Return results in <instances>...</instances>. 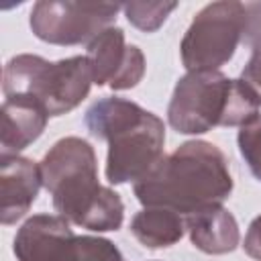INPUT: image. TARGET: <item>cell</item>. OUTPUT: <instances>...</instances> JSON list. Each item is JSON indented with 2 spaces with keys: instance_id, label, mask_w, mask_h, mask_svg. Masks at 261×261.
<instances>
[{
  "instance_id": "obj_8",
  "label": "cell",
  "mask_w": 261,
  "mask_h": 261,
  "mask_svg": "<svg viewBox=\"0 0 261 261\" xmlns=\"http://www.w3.org/2000/svg\"><path fill=\"white\" fill-rule=\"evenodd\" d=\"M94 84L112 90H130L145 75V55L137 45H126L120 27H108L88 43Z\"/></svg>"
},
{
  "instance_id": "obj_10",
  "label": "cell",
  "mask_w": 261,
  "mask_h": 261,
  "mask_svg": "<svg viewBox=\"0 0 261 261\" xmlns=\"http://www.w3.org/2000/svg\"><path fill=\"white\" fill-rule=\"evenodd\" d=\"M43 186L41 165L20 155H0V222L14 224L33 206Z\"/></svg>"
},
{
  "instance_id": "obj_17",
  "label": "cell",
  "mask_w": 261,
  "mask_h": 261,
  "mask_svg": "<svg viewBox=\"0 0 261 261\" xmlns=\"http://www.w3.org/2000/svg\"><path fill=\"white\" fill-rule=\"evenodd\" d=\"M245 33L243 43L255 51H261V2H247L245 4Z\"/></svg>"
},
{
  "instance_id": "obj_11",
  "label": "cell",
  "mask_w": 261,
  "mask_h": 261,
  "mask_svg": "<svg viewBox=\"0 0 261 261\" xmlns=\"http://www.w3.org/2000/svg\"><path fill=\"white\" fill-rule=\"evenodd\" d=\"M186 230L192 245L208 255L232 253L241 243L239 222L224 206H210L186 216Z\"/></svg>"
},
{
  "instance_id": "obj_13",
  "label": "cell",
  "mask_w": 261,
  "mask_h": 261,
  "mask_svg": "<svg viewBox=\"0 0 261 261\" xmlns=\"http://www.w3.org/2000/svg\"><path fill=\"white\" fill-rule=\"evenodd\" d=\"M130 232L147 249L171 247L181 241L186 232V220L181 218V214L169 208L149 206L133 216Z\"/></svg>"
},
{
  "instance_id": "obj_18",
  "label": "cell",
  "mask_w": 261,
  "mask_h": 261,
  "mask_svg": "<svg viewBox=\"0 0 261 261\" xmlns=\"http://www.w3.org/2000/svg\"><path fill=\"white\" fill-rule=\"evenodd\" d=\"M241 80L253 90V94L261 102V51H255L249 57L247 65L241 71Z\"/></svg>"
},
{
  "instance_id": "obj_16",
  "label": "cell",
  "mask_w": 261,
  "mask_h": 261,
  "mask_svg": "<svg viewBox=\"0 0 261 261\" xmlns=\"http://www.w3.org/2000/svg\"><path fill=\"white\" fill-rule=\"evenodd\" d=\"M75 261H124V257L120 249L104 237L77 234Z\"/></svg>"
},
{
  "instance_id": "obj_14",
  "label": "cell",
  "mask_w": 261,
  "mask_h": 261,
  "mask_svg": "<svg viewBox=\"0 0 261 261\" xmlns=\"http://www.w3.org/2000/svg\"><path fill=\"white\" fill-rule=\"evenodd\" d=\"M175 8H177V2H126L122 4L126 20L143 33H155Z\"/></svg>"
},
{
  "instance_id": "obj_4",
  "label": "cell",
  "mask_w": 261,
  "mask_h": 261,
  "mask_svg": "<svg viewBox=\"0 0 261 261\" xmlns=\"http://www.w3.org/2000/svg\"><path fill=\"white\" fill-rule=\"evenodd\" d=\"M261 102L239 77L222 71H188L177 80L167 122L181 135H202L214 126H241L259 114Z\"/></svg>"
},
{
  "instance_id": "obj_12",
  "label": "cell",
  "mask_w": 261,
  "mask_h": 261,
  "mask_svg": "<svg viewBox=\"0 0 261 261\" xmlns=\"http://www.w3.org/2000/svg\"><path fill=\"white\" fill-rule=\"evenodd\" d=\"M47 120L49 114L37 102L27 98H6L2 104L0 155H18L43 135Z\"/></svg>"
},
{
  "instance_id": "obj_5",
  "label": "cell",
  "mask_w": 261,
  "mask_h": 261,
  "mask_svg": "<svg viewBox=\"0 0 261 261\" xmlns=\"http://www.w3.org/2000/svg\"><path fill=\"white\" fill-rule=\"evenodd\" d=\"M94 73L86 55L47 61L41 55L20 53L8 59L2 73L6 98L37 102L49 116L71 112L90 94Z\"/></svg>"
},
{
  "instance_id": "obj_9",
  "label": "cell",
  "mask_w": 261,
  "mask_h": 261,
  "mask_svg": "<svg viewBox=\"0 0 261 261\" xmlns=\"http://www.w3.org/2000/svg\"><path fill=\"white\" fill-rule=\"evenodd\" d=\"M12 249L18 261H75L77 234L59 214H35L16 230Z\"/></svg>"
},
{
  "instance_id": "obj_19",
  "label": "cell",
  "mask_w": 261,
  "mask_h": 261,
  "mask_svg": "<svg viewBox=\"0 0 261 261\" xmlns=\"http://www.w3.org/2000/svg\"><path fill=\"white\" fill-rule=\"evenodd\" d=\"M243 249L251 259L261 261V214L251 220L245 241H243Z\"/></svg>"
},
{
  "instance_id": "obj_6",
  "label": "cell",
  "mask_w": 261,
  "mask_h": 261,
  "mask_svg": "<svg viewBox=\"0 0 261 261\" xmlns=\"http://www.w3.org/2000/svg\"><path fill=\"white\" fill-rule=\"evenodd\" d=\"M245 4L222 0L206 4L186 31L179 55L188 71H218L234 57L245 33Z\"/></svg>"
},
{
  "instance_id": "obj_1",
  "label": "cell",
  "mask_w": 261,
  "mask_h": 261,
  "mask_svg": "<svg viewBox=\"0 0 261 261\" xmlns=\"http://www.w3.org/2000/svg\"><path fill=\"white\" fill-rule=\"evenodd\" d=\"M232 188L226 155L208 141H186L135 181L133 192L145 208H169L190 216L222 206Z\"/></svg>"
},
{
  "instance_id": "obj_7",
  "label": "cell",
  "mask_w": 261,
  "mask_h": 261,
  "mask_svg": "<svg viewBox=\"0 0 261 261\" xmlns=\"http://www.w3.org/2000/svg\"><path fill=\"white\" fill-rule=\"evenodd\" d=\"M122 4L116 2H71L39 0L31 10V31L51 45L90 43L98 33L112 27Z\"/></svg>"
},
{
  "instance_id": "obj_2",
  "label": "cell",
  "mask_w": 261,
  "mask_h": 261,
  "mask_svg": "<svg viewBox=\"0 0 261 261\" xmlns=\"http://www.w3.org/2000/svg\"><path fill=\"white\" fill-rule=\"evenodd\" d=\"M43 186L53 208L67 222L96 230H118L124 220L122 198L98 181L94 147L80 137L59 139L41 161Z\"/></svg>"
},
{
  "instance_id": "obj_3",
  "label": "cell",
  "mask_w": 261,
  "mask_h": 261,
  "mask_svg": "<svg viewBox=\"0 0 261 261\" xmlns=\"http://www.w3.org/2000/svg\"><path fill=\"white\" fill-rule=\"evenodd\" d=\"M84 122L92 137L108 143V184L139 181L163 159L165 124L137 102L118 96L96 100Z\"/></svg>"
},
{
  "instance_id": "obj_15",
  "label": "cell",
  "mask_w": 261,
  "mask_h": 261,
  "mask_svg": "<svg viewBox=\"0 0 261 261\" xmlns=\"http://www.w3.org/2000/svg\"><path fill=\"white\" fill-rule=\"evenodd\" d=\"M237 143L251 173L261 181V114H255L239 126Z\"/></svg>"
}]
</instances>
